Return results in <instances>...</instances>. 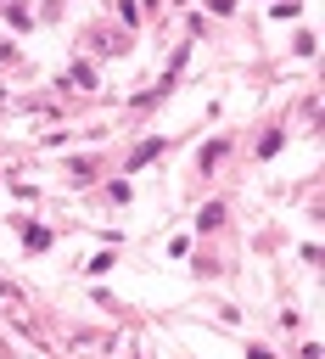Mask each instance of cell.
<instances>
[{
	"instance_id": "1",
	"label": "cell",
	"mask_w": 325,
	"mask_h": 359,
	"mask_svg": "<svg viewBox=\"0 0 325 359\" xmlns=\"http://www.w3.org/2000/svg\"><path fill=\"white\" fill-rule=\"evenodd\" d=\"M219 224H224V208H219V202H207V208L196 213V230H219Z\"/></svg>"
},
{
	"instance_id": "2",
	"label": "cell",
	"mask_w": 325,
	"mask_h": 359,
	"mask_svg": "<svg viewBox=\"0 0 325 359\" xmlns=\"http://www.w3.org/2000/svg\"><path fill=\"white\" fill-rule=\"evenodd\" d=\"M275 151H280V129H269V135L258 140V157H275Z\"/></svg>"
},
{
	"instance_id": "3",
	"label": "cell",
	"mask_w": 325,
	"mask_h": 359,
	"mask_svg": "<svg viewBox=\"0 0 325 359\" xmlns=\"http://www.w3.org/2000/svg\"><path fill=\"white\" fill-rule=\"evenodd\" d=\"M28 247H34V252L50 247V230H45V224H28Z\"/></svg>"
}]
</instances>
